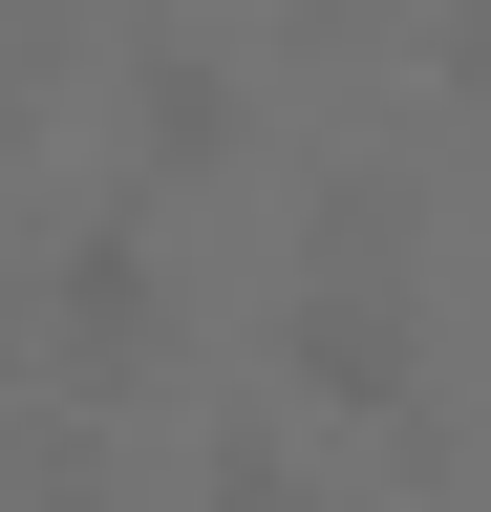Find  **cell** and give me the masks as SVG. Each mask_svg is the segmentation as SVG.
Segmentation results:
<instances>
[{
    "label": "cell",
    "mask_w": 491,
    "mask_h": 512,
    "mask_svg": "<svg viewBox=\"0 0 491 512\" xmlns=\"http://www.w3.org/2000/svg\"><path fill=\"white\" fill-rule=\"evenodd\" d=\"M214 512H363V491H321V470H278V427H235V448H214Z\"/></svg>",
    "instance_id": "3"
},
{
    "label": "cell",
    "mask_w": 491,
    "mask_h": 512,
    "mask_svg": "<svg viewBox=\"0 0 491 512\" xmlns=\"http://www.w3.org/2000/svg\"><path fill=\"white\" fill-rule=\"evenodd\" d=\"M43 320H65V363H129L150 320H171V278H150V235H129V214H86V235H65V278H43Z\"/></svg>",
    "instance_id": "1"
},
{
    "label": "cell",
    "mask_w": 491,
    "mask_h": 512,
    "mask_svg": "<svg viewBox=\"0 0 491 512\" xmlns=\"http://www.w3.org/2000/svg\"><path fill=\"white\" fill-rule=\"evenodd\" d=\"M278 363L321 384V406H406V320L363 299V278H321V299H299V320H278Z\"/></svg>",
    "instance_id": "2"
}]
</instances>
